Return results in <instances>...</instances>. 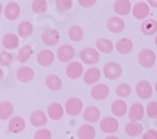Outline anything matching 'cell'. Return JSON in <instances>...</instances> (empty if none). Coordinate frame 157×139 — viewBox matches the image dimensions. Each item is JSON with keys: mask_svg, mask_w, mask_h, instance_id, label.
<instances>
[{"mask_svg": "<svg viewBox=\"0 0 157 139\" xmlns=\"http://www.w3.org/2000/svg\"><path fill=\"white\" fill-rule=\"evenodd\" d=\"M65 74L69 79H78L83 74V64L79 61H71L65 68Z\"/></svg>", "mask_w": 157, "mask_h": 139, "instance_id": "obj_11", "label": "cell"}, {"mask_svg": "<svg viewBox=\"0 0 157 139\" xmlns=\"http://www.w3.org/2000/svg\"><path fill=\"white\" fill-rule=\"evenodd\" d=\"M78 3L83 8H92L93 5H96L97 0H78Z\"/></svg>", "mask_w": 157, "mask_h": 139, "instance_id": "obj_42", "label": "cell"}, {"mask_svg": "<svg viewBox=\"0 0 157 139\" xmlns=\"http://www.w3.org/2000/svg\"><path fill=\"white\" fill-rule=\"evenodd\" d=\"M25 127H27V123H25L24 118L20 117V115H14L9 119V123H8V129L10 133H14V134H19L21 133Z\"/></svg>", "mask_w": 157, "mask_h": 139, "instance_id": "obj_7", "label": "cell"}, {"mask_svg": "<svg viewBox=\"0 0 157 139\" xmlns=\"http://www.w3.org/2000/svg\"><path fill=\"white\" fill-rule=\"evenodd\" d=\"M101 79V70L98 68H89L83 74V80L86 84H96Z\"/></svg>", "mask_w": 157, "mask_h": 139, "instance_id": "obj_28", "label": "cell"}, {"mask_svg": "<svg viewBox=\"0 0 157 139\" xmlns=\"http://www.w3.org/2000/svg\"><path fill=\"white\" fill-rule=\"evenodd\" d=\"M107 29L113 33V34H118L121 31H123L124 29V21L123 19H121L120 16H112L108 19L107 21Z\"/></svg>", "mask_w": 157, "mask_h": 139, "instance_id": "obj_20", "label": "cell"}, {"mask_svg": "<svg viewBox=\"0 0 157 139\" xmlns=\"http://www.w3.org/2000/svg\"><path fill=\"white\" fill-rule=\"evenodd\" d=\"M14 114V105L9 100H3L0 102V119L8 120Z\"/></svg>", "mask_w": 157, "mask_h": 139, "instance_id": "obj_24", "label": "cell"}, {"mask_svg": "<svg viewBox=\"0 0 157 139\" xmlns=\"http://www.w3.org/2000/svg\"><path fill=\"white\" fill-rule=\"evenodd\" d=\"M17 79L20 83H30L34 79V70L30 67H21L17 71Z\"/></svg>", "mask_w": 157, "mask_h": 139, "instance_id": "obj_22", "label": "cell"}, {"mask_svg": "<svg viewBox=\"0 0 157 139\" xmlns=\"http://www.w3.org/2000/svg\"><path fill=\"white\" fill-rule=\"evenodd\" d=\"M34 139H52V132L47 128L36 129L34 133Z\"/></svg>", "mask_w": 157, "mask_h": 139, "instance_id": "obj_39", "label": "cell"}, {"mask_svg": "<svg viewBox=\"0 0 157 139\" xmlns=\"http://www.w3.org/2000/svg\"><path fill=\"white\" fill-rule=\"evenodd\" d=\"M11 63H13V55L5 49L0 50V68L9 67V65H11Z\"/></svg>", "mask_w": 157, "mask_h": 139, "instance_id": "obj_37", "label": "cell"}, {"mask_svg": "<svg viewBox=\"0 0 157 139\" xmlns=\"http://www.w3.org/2000/svg\"><path fill=\"white\" fill-rule=\"evenodd\" d=\"M136 93L141 99H148L153 93V88L150 82L147 80H140L136 84Z\"/></svg>", "mask_w": 157, "mask_h": 139, "instance_id": "obj_9", "label": "cell"}, {"mask_svg": "<svg viewBox=\"0 0 157 139\" xmlns=\"http://www.w3.org/2000/svg\"><path fill=\"white\" fill-rule=\"evenodd\" d=\"M96 48L101 53L109 54V53H112V50L114 48V44L109 39H107V38H99V39L96 42Z\"/></svg>", "mask_w": 157, "mask_h": 139, "instance_id": "obj_30", "label": "cell"}, {"mask_svg": "<svg viewBox=\"0 0 157 139\" xmlns=\"http://www.w3.org/2000/svg\"><path fill=\"white\" fill-rule=\"evenodd\" d=\"M45 85L49 88L50 90L58 92V90L62 89L63 83H62V79L58 77V75H56V74H49V75H47V78H45Z\"/></svg>", "mask_w": 157, "mask_h": 139, "instance_id": "obj_29", "label": "cell"}, {"mask_svg": "<svg viewBox=\"0 0 157 139\" xmlns=\"http://www.w3.org/2000/svg\"><path fill=\"white\" fill-rule=\"evenodd\" d=\"M54 59H56L54 53L52 52V50H49V49H43V50H40V52L38 53V57H36L38 64L40 65V67H44V68L53 64Z\"/></svg>", "mask_w": 157, "mask_h": 139, "instance_id": "obj_10", "label": "cell"}, {"mask_svg": "<svg viewBox=\"0 0 157 139\" xmlns=\"http://www.w3.org/2000/svg\"><path fill=\"white\" fill-rule=\"evenodd\" d=\"M128 108H127V104L124 100L122 99H117L112 103L111 105V112L114 117H123L126 113H127Z\"/></svg>", "mask_w": 157, "mask_h": 139, "instance_id": "obj_25", "label": "cell"}, {"mask_svg": "<svg viewBox=\"0 0 157 139\" xmlns=\"http://www.w3.org/2000/svg\"><path fill=\"white\" fill-rule=\"evenodd\" d=\"M153 89L157 92V82H156V84H155V88H153Z\"/></svg>", "mask_w": 157, "mask_h": 139, "instance_id": "obj_47", "label": "cell"}, {"mask_svg": "<svg viewBox=\"0 0 157 139\" xmlns=\"http://www.w3.org/2000/svg\"><path fill=\"white\" fill-rule=\"evenodd\" d=\"M19 43H20L19 38H18V35L14 34V33H6V34H4L3 38H2V44H3V46H4L5 50H6V49H8V50L17 49V48L19 46Z\"/></svg>", "mask_w": 157, "mask_h": 139, "instance_id": "obj_15", "label": "cell"}, {"mask_svg": "<svg viewBox=\"0 0 157 139\" xmlns=\"http://www.w3.org/2000/svg\"><path fill=\"white\" fill-rule=\"evenodd\" d=\"M29 122H30V124L33 125V127L42 128L48 123V117H47V114L43 110H34L30 114Z\"/></svg>", "mask_w": 157, "mask_h": 139, "instance_id": "obj_12", "label": "cell"}, {"mask_svg": "<svg viewBox=\"0 0 157 139\" xmlns=\"http://www.w3.org/2000/svg\"><path fill=\"white\" fill-rule=\"evenodd\" d=\"M113 10L117 15L124 16L129 14V11L132 10V4L129 0H116L113 4Z\"/></svg>", "mask_w": 157, "mask_h": 139, "instance_id": "obj_16", "label": "cell"}, {"mask_svg": "<svg viewBox=\"0 0 157 139\" xmlns=\"http://www.w3.org/2000/svg\"><path fill=\"white\" fill-rule=\"evenodd\" d=\"M90 95L94 100H103L109 95V86L106 84H97L90 89Z\"/></svg>", "mask_w": 157, "mask_h": 139, "instance_id": "obj_17", "label": "cell"}, {"mask_svg": "<svg viewBox=\"0 0 157 139\" xmlns=\"http://www.w3.org/2000/svg\"><path fill=\"white\" fill-rule=\"evenodd\" d=\"M3 10H4V6H3V4H2V3H0V14L3 13Z\"/></svg>", "mask_w": 157, "mask_h": 139, "instance_id": "obj_46", "label": "cell"}, {"mask_svg": "<svg viewBox=\"0 0 157 139\" xmlns=\"http://www.w3.org/2000/svg\"><path fill=\"white\" fill-rule=\"evenodd\" d=\"M104 139H120L118 137H114V135H108L107 138H104Z\"/></svg>", "mask_w": 157, "mask_h": 139, "instance_id": "obj_45", "label": "cell"}, {"mask_svg": "<svg viewBox=\"0 0 157 139\" xmlns=\"http://www.w3.org/2000/svg\"><path fill=\"white\" fill-rule=\"evenodd\" d=\"M32 9L34 14H44V13L48 10V3L47 0H33L32 3Z\"/></svg>", "mask_w": 157, "mask_h": 139, "instance_id": "obj_34", "label": "cell"}, {"mask_svg": "<svg viewBox=\"0 0 157 139\" xmlns=\"http://www.w3.org/2000/svg\"><path fill=\"white\" fill-rule=\"evenodd\" d=\"M142 139H157V130L156 129H150L143 133Z\"/></svg>", "mask_w": 157, "mask_h": 139, "instance_id": "obj_41", "label": "cell"}, {"mask_svg": "<svg viewBox=\"0 0 157 139\" xmlns=\"http://www.w3.org/2000/svg\"><path fill=\"white\" fill-rule=\"evenodd\" d=\"M124 132L129 137H138L143 133V125L138 122H129L128 124H126Z\"/></svg>", "mask_w": 157, "mask_h": 139, "instance_id": "obj_31", "label": "cell"}, {"mask_svg": "<svg viewBox=\"0 0 157 139\" xmlns=\"http://www.w3.org/2000/svg\"><path fill=\"white\" fill-rule=\"evenodd\" d=\"M33 54V48L30 45H24L19 52H18V61L19 63H25L28 61L29 58Z\"/></svg>", "mask_w": 157, "mask_h": 139, "instance_id": "obj_35", "label": "cell"}, {"mask_svg": "<svg viewBox=\"0 0 157 139\" xmlns=\"http://www.w3.org/2000/svg\"><path fill=\"white\" fill-rule=\"evenodd\" d=\"M56 5L62 13H67L73 6V0H56Z\"/></svg>", "mask_w": 157, "mask_h": 139, "instance_id": "obj_38", "label": "cell"}, {"mask_svg": "<svg viewBox=\"0 0 157 139\" xmlns=\"http://www.w3.org/2000/svg\"><path fill=\"white\" fill-rule=\"evenodd\" d=\"M68 36L72 42H81L84 36V31L79 25H72L68 30Z\"/></svg>", "mask_w": 157, "mask_h": 139, "instance_id": "obj_33", "label": "cell"}, {"mask_svg": "<svg viewBox=\"0 0 157 139\" xmlns=\"http://www.w3.org/2000/svg\"><path fill=\"white\" fill-rule=\"evenodd\" d=\"M60 40V34L54 28H47L42 33V42L48 46H54Z\"/></svg>", "mask_w": 157, "mask_h": 139, "instance_id": "obj_5", "label": "cell"}, {"mask_svg": "<svg viewBox=\"0 0 157 139\" xmlns=\"http://www.w3.org/2000/svg\"><path fill=\"white\" fill-rule=\"evenodd\" d=\"M103 75L109 80H116L122 75V67L116 61H109L103 67Z\"/></svg>", "mask_w": 157, "mask_h": 139, "instance_id": "obj_2", "label": "cell"}, {"mask_svg": "<svg viewBox=\"0 0 157 139\" xmlns=\"http://www.w3.org/2000/svg\"><path fill=\"white\" fill-rule=\"evenodd\" d=\"M99 127H101V130L103 133L112 134V133H116L118 130L120 123L114 117H104L99 123Z\"/></svg>", "mask_w": 157, "mask_h": 139, "instance_id": "obj_6", "label": "cell"}, {"mask_svg": "<svg viewBox=\"0 0 157 139\" xmlns=\"http://www.w3.org/2000/svg\"><path fill=\"white\" fill-rule=\"evenodd\" d=\"M82 63L87 65H94L99 61V52L94 48H84L79 54Z\"/></svg>", "mask_w": 157, "mask_h": 139, "instance_id": "obj_4", "label": "cell"}, {"mask_svg": "<svg viewBox=\"0 0 157 139\" xmlns=\"http://www.w3.org/2000/svg\"><path fill=\"white\" fill-rule=\"evenodd\" d=\"M131 11H132V14H133V16L136 19L142 20V19H146L148 16L151 10H150V6H148L147 3L140 2V3H137V4H135L132 6V10H131Z\"/></svg>", "mask_w": 157, "mask_h": 139, "instance_id": "obj_13", "label": "cell"}, {"mask_svg": "<svg viewBox=\"0 0 157 139\" xmlns=\"http://www.w3.org/2000/svg\"><path fill=\"white\" fill-rule=\"evenodd\" d=\"M78 138L79 139H94L96 138V128L90 124H83L78 129Z\"/></svg>", "mask_w": 157, "mask_h": 139, "instance_id": "obj_27", "label": "cell"}, {"mask_svg": "<svg viewBox=\"0 0 157 139\" xmlns=\"http://www.w3.org/2000/svg\"><path fill=\"white\" fill-rule=\"evenodd\" d=\"M83 119L88 123H96L101 119V110L94 105H89L83 110Z\"/></svg>", "mask_w": 157, "mask_h": 139, "instance_id": "obj_19", "label": "cell"}, {"mask_svg": "<svg viewBox=\"0 0 157 139\" xmlns=\"http://www.w3.org/2000/svg\"><path fill=\"white\" fill-rule=\"evenodd\" d=\"M64 115V108L59 103H50L48 105V117L53 120H60Z\"/></svg>", "mask_w": 157, "mask_h": 139, "instance_id": "obj_21", "label": "cell"}, {"mask_svg": "<svg viewBox=\"0 0 157 139\" xmlns=\"http://www.w3.org/2000/svg\"><path fill=\"white\" fill-rule=\"evenodd\" d=\"M141 31L143 35H147V36L157 34V20H155V19L145 20L141 25Z\"/></svg>", "mask_w": 157, "mask_h": 139, "instance_id": "obj_26", "label": "cell"}, {"mask_svg": "<svg viewBox=\"0 0 157 139\" xmlns=\"http://www.w3.org/2000/svg\"><path fill=\"white\" fill-rule=\"evenodd\" d=\"M18 34L21 38H29L33 34V24L28 20H24L18 25Z\"/></svg>", "mask_w": 157, "mask_h": 139, "instance_id": "obj_32", "label": "cell"}, {"mask_svg": "<svg viewBox=\"0 0 157 139\" xmlns=\"http://www.w3.org/2000/svg\"><path fill=\"white\" fill-rule=\"evenodd\" d=\"M146 113L147 115L152 119H157V102H150L146 107Z\"/></svg>", "mask_w": 157, "mask_h": 139, "instance_id": "obj_40", "label": "cell"}, {"mask_svg": "<svg viewBox=\"0 0 157 139\" xmlns=\"http://www.w3.org/2000/svg\"><path fill=\"white\" fill-rule=\"evenodd\" d=\"M145 115V108L141 103H133L128 110V118L131 122H140Z\"/></svg>", "mask_w": 157, "mask_h": 139, "instance_id": "obj_18", "label": "cell"}, {"mask_svg": "<svg viewBox=\"0 0 157 139\" xmlns=\"http://www.w3.org/2000/svg\"><path fill=\"white\" fill-rule=\"evenodd\" d=\"M75 55V50L72 45L68 44H63L59 46L58 52H57V57L62 63H68L71 61Z\"/></svg>", "mask_w": 157, "mask_h": 139, "instance_id": "obj_8", "label": "cell"}, {"mask_svg": "<svg viewBox=\"0 0 157 139\" xmlns=\"http://www.w3.org/2000/svg\"><path fill=\"white\" fill-rule=\"evenodd\" d=\"M131 93H132V89H131V86L127 83H121L116 88V94L121 98H127L131 95Z\"/></svg>", "mask_w": 157, "mask_h": 139, "instance_id": "obj_36", "label": "cell"}, {"mask_svg": "<svg viewBox=\"0 0 157 139\" xmlns=\"http://www.w3.org/2000/svg\"><path fill=\"white\" fill-rule=\"evenodd\" d=\"M63 108H64V112L67 113L68 115L75 117V115H79L83 112V102L79 98L72 97V98L67 99V102H65Z\"/></svg>", "mask_w": 157, "mask_h": 139, "instance_id": "obj_1", "label": "cell"}, {"mask_svg": "<svg viewBox=\"0 0 157 139\" xmlns=\"http://www.w3.org/2000/svg\"><path fill=\"white\" fill-rule=\"evenodd\" d=\"M3 79H4V70L0 68V82H2Z\"/></svg>", "mask_w": 157, "mask_h": 139, "instance_id": "obj_44", "label": "cell"}, {"mask_svg": "<svg viewBox=\"0 0 157 139\" xmlns=\"http://www.w3.org/2000/svg\"><path fill=\"white\" fill-rule=\"evenodd\" d=\"M132 49H133V43L128 38H122V39H120L116 43V50L122 55L129 54L132 52Z\"/></svg>", "mask_w": 157, "mask_h": 139, "instance_id": "obj_23", "label": "cell"}, {"mask_svg": "<svg viewBox=\"0 0 157 139\" xmlns=\"http://www.w3.org/2000/svg\"><path fill=\"white\" fill-rule=\"evenodd\" d=\"M147 2L152 8H157V0H147Z\"/></svg>", "mask_w": 157, "mask_h": 139, "instance_id": "obj_43", "label": "cell"}, {"mask_svg": "<svg viewBox=\"0 0 157 139\" xmlns=\"http://www.w3.org/2000/svg\"><path fill=\"white\" fill-rule=\"evenodd\" d=\"M155 44L157 45V35H156V38H155Z\"/></svg>", "mask_w": 157, "mask_h": 139, "instance_id": "obj_48", "label": "cell"}, {"mask_svg": "<svg viewBox=\"0 0 157 139\" xmlns=\"http://www.w3.org/2000/svg\"><path fill=\"white\" fill-rule=\"evenodd\" d=\"M3 11H4V15H5V18L8 20H15V19L19 18L21 9H20V5L18 3L10 2V3H8L5 5V8H4Z\"/></svg>", "mask_w": 157, "mask_h": 139, "instance_id": "obj_14", "label": "cell"}, {"mask_svg": "<svg viewBox=\"0 0 157 139\" xmlns=\"http://www.w3.org/2000/svg\"><path fill=\"white\" fill-rule=\"evenodd\" d=\"M138 63L142 68H152L156 64V54L151 49H142L138 53Z\"/></svg>", "mask_w": 157, "mask_h": 139, "instance_id": "obj_3", "label": "cell"}]
</instances>
